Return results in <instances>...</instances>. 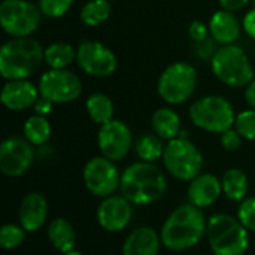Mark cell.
<instances>
[{"instance_id": "1", "label": "cell", "mask_w": 255, "mask_h": 255, "mask_svg": "<svg viewBox=\"0 0 255 255\" xmlns=\"http://www.w3.org/2000/svg\"><path fill=\"white\" fill-rule=\"evenodd\" d=\"M208 221L200 208L188 203L176 208L164 221L160 238L170 251H185L196 247L206 233Z\"/></svg>"}, {"instance_id": "2", "label": "cell", "mask_w": 255, "mask_h": 255, "mask_svg": "<svg viewBox=\"0 0 255 255\" xmlns=\"http://www.w3.org/2000/svg\"><path fill=\"white\" fill-rule=\"evenodd\" d=\"M120 191L131 205H151L167 191V178L154 163L137 161L121 173Z\"/></svg>"}, {"instance_id": "3", "label": "cell", "mask_w": 255, "mask_h": 255, "mask_svg": "<svg viewBox=\"0 0 255 255\" xmlns=\"http://www.w3.org/2000/svg\"><path fill=\"white\" fill-rule=\"evenodd\" d=\"M45 48L33 37H12L0 48V75L6 81L27 79L43 63Z\"/></svg>"}, {"instance_id": "4", "label": "cell", "mask_w": 255, "mask_h": 255, "mask_svg": "<svg viewBox=\"0 0 255 255\" xmlns=\"http://www.w3.org/2000/svg\"><path fill=\"white\" fill-rule=\"evenodd\" d=\"M211 69L220 82L232 88H247L254 81V69L248 54L235 43L217 48Z\"/></svg>"}, {"instance_id": "5", "label": "cell", "mask_w": 255, "mask_h": 255, "mask_svg": "<svg viewBox=\"0 0 255 255\" xmlns=\"http://www.w3.org/2000/svg\"><path fill=\"white\" fill-rule=\"evenodd\" d=\"M211 250L215 255H245L250 238L247 227L226 214H217L209 218L206 229Z\"/></svg>"}, {"instance_id": "6", "label": "cell", "mask_w": 255, "mask_h": 255, "mask_svg": "<svg viewBox=\"0 0 255 255\" xmlns=\"http://www.w3.org/2000/svg\"><path fill=\"white\" fill-rule=\"evenodd\" d=\"M191 123L208 133H224L235 126L233 105L223 96L209 94L197 99L188 109Z\"/></svg>"}, {"instance_id": "7", "label": "cell", "mask_w": 255, "mask_h": 255, "mask_svg": "<svg viewBox=\"0 0 255 255\" xmlns=\"http://www.w3.org/2000/svg\"><path fill=\"white\" fill-rule=\"evenodd\" d=\"M197 81L199 78L194 66L185 61H176L161 72L157 82V93L167 105H182L194 94Z\"/></svg>"}, {"instance_id": "8", "label": "cell", "mask_w": 255, "mask_h": 255, "mask_svg": "<svg viewBox=\"0 0 255 255\" xmlns=\"http://www.w3.org/2000/svg\"><path fill=\"white\" fill-rule=\"evenodd\" d=\"M161 160L166 170L179 181H193L203 169V155L199 148L181 136L167 142Z\"/></svg>"}, {"instance_id": "9", "label": "cell", "mask_w": 255, "mask_h": 255, "mask_svg": "<svg viewBox=\"0 0 255 255\" xmlns=\"http://www.w3.org/2000/svg\"><path fill=\"white\" fill-rule=\"evenodd\" d=\"M42 12L28 0H3L0 3V25L12 37H28L40 25Z\"/></svg>"}, {"instance_id": "10", "label": "cell", "mask_w": 255, "mask_h": 255, "mask_svg": "<svg viewBox=\"0 0 255 255\" xmlns=\"http://www.w3.org/2000/svg\"><path fill=\"white\" fill-rule=\"evenodd\" d=\"M37 88L40 96L54 105H64L81 97L82 81L69 69H49L40 76Z\"/></svg>"}, {"instance_id": "11", "label": "cell", "mask_w": 255, "mask_h": 255, "mask_svg": "<svg viewBox=\"0 0 255 255\" xmlns=\"http://www.w3.org/2000/svg\"><path fill=\"white\" fill-rule=\"evenodd\" d=\"M76 63L79 69L94 78H108L118 67L117 55L111 48L99 40H85L76 49Z\"/></svg>"}, {"instance_id": "12", "label": "cell", "mask_w": 255, "mask_h": 255, "mask_svg": "<svg viewBox=\"0 0 255 255\" xmlns=\"http://www.w3.org/2000/svg\"><path fill=\"white\" fill-rule=\"evenodd\" d=\"M84 184L96 197L112 196L121 184V175L115 161L106 157H93L84 167Z\"/></svg>"}, {"instance_id": "13", "label": "cell", "mask_w": 255, "mask_h": 255, "mask_svg": "<svg viewBox=\"0 0 255 255\" xmlns=\"http://www.w3.org/2000/svg\"><path fill=\"white\" fill-rule=\"evenodd\" d=\"M97 145L103 157L120 161L126 158L133 145V134L130 127L121 120H112L100 126L97 133Z\"/></svg>"}, {"instance_id": "14", "label": "cell", "mask_w": 255, "mask_h": 255, "mask_svg": "<svg viewBox=\"0 0 255 255\" xmlns=\"http://www.w3.org/2000/svg\"><path fill=\"white\" fill-rule=\"evenodd\" d=\"M34 160L33 145L24 137L12 136L0 145V170L10 178L22 176Z\"/></svg>"}, {"instance_id": "15", "label": "cell", "mask_w": 255, "mask_h": 255, "mask_svg": "<svg viewBox=\"0 0 255 255\" xmlns=\"http://www.w3.org/2000/svg\"><path fill=\"white\" fill-rule=\"evenodd\" d=\"M133 217L131 203L124 196L105 197L97 209V221L100 227L109 233L124 230Z\"/></svg>"}, {"instance_id": "16", "label": "cell", "mask_w": 255, "mask_h": 255, "mask_svg": "<svg viewBox=\"0 0 255 255\" xmlns=\"http://www.w3.org/2000/svg\"><path fill=\"white\" fill-rule=\"evenodd\" d=\"M39 97V88L28 79L6 81L0 93V99L4 108L15 112L33 108Z\"/></svg>"}, {"instance_id": "17", "label": "cell", "mask_w": 255, "mask_h": 255, "mask_svg": "<svg viewBox=\"0 0 255 255\" xmlns=\"http://www.w3.org/2000/svg\"><path fill=\"white\" fill-rule=\"evenodd\" d=\"M223 193L221 181L212 173H200L197 178L190 181L188 200L191 205L203 209L214 205Z\"/></svg>"}, {"instance_id": "18", "label": "cell", "mask_w": 255, "mask_h": 255, "mask_svg": "<svg viewBox=\"0 0 255 255\" xmlns=\"http://www.w3.org/2000/svg\"><path fill=\"white\" fill-rule=\"evenodd\" d=\"M18 218L21 227L28 232H37L48 218V202L40 193L27 194L19 205Z\"/></svg>"}, {"instance_id": "19", "label": "cell", "mask_w": 255, "mask_h": 255, "mask_svg": "<svg viewBox=\"0 0 255 255\" xmlns=\"http://www.w3.org/2000/svg\"><path fill=\"white\" fill-rule=\"evenodd\" d=\"M242 28V22L235 15V12L226 9L217 10L209 19V34L221 46L233 45L239 39Z\"/></svg>"}, {"instance_id": "20", "label": "cell", "mask_w": 255, "mask_h": 255, "mask_svg": "<svg viewBox=\"0 0 255 255\" xmlns=\"http://www.w3.org/2000/svg\"><path fill=\"white\" fill-rule=\"evenodd\" d=\"M161 238L151 227H139L128 235L123 245V255H158Z\"/></svg>"}, {"instance_id": "21", "label": "cell", "mask_w": 255, "mask_h": 255, "mask_svg": "<svg viewBox=\"0 0 255 255\" xmlns=\"http://www.w3.org/2000/svg\"><path fill=\"white\" fill-rule=\"evenodd\" d=\"M151 127L154 134L161 137L163 140H172L179 137L181 133V118L178 112L172 108H160L152 114Z\"/></svg>"}, {"instance_id": "22", "label": "cell", "mask_w": 255, "mask_h": 255, "mask_svg": "<svg viewBox=\"0 0 255 255\" xmlns=\"http://www.w3.org/2000/svg\"><path fill=\"white\" fill-rule=\"evenodd\" d=\"M48 239L57 251H60L61 254H67L75 248L76 235L67 220L57 218L48 226Z\"/></svg>"}, {"instance_id": "23", "label": "cell", "mask_w": 255, "mask_h": 255, "mask_svg": "<svg viewBox=\"0 0 255 255\" xmlns=\"http://www.w3.org/2000/svg\"><path fill=\"white\" fill-rule=\"evenodd\" d=\"M75 60L76 51L67 42H54L45 48L43 63L49 69H67Z\"/></svg>"}, {"instance_id": "24", "label": "cell", "mask_w": 255, "mask_h": 255, "mask_svg": "<svg viewBox=\"0 0 255 255\" xmlns=\"http://www.w3.org/2000/svg\"><path fill=\"white\" fill-rule=\"evenodd\" d=\"M85 108L88 112V117L99 126H103L114 120V103L109 96L103 93H94L88 96L85 102Z\"/></svg>"}, {"instance_id": "25", "label": "cell", "mask_w": 255, "mask_h": 255, "mask_svg": "<svg viewBox=\"0 0 255 255\" xmlns=\"http://www.w3.org/2000/svg\"><path fill=\"white\" fill-rule=\"evenodd\" d=\"M223 193L233 202H244L248 194V178L239 169H229L224 172L223 179Z\"/></svg>"}, {"instance_id": "26", "label": "cell", "mask_w": 255, "mask_h": 255, "mask_svg": "<svg viewBox=\"0 0 255 255\" xmlns=\"http://www.w3.org/2000/svg\"><path fill=\"white\" fill-rule=\"evenodd\" d=\"M22 131H24V137L33 146H42L51 137V124L46 117L34 114L33 117L27 118Z\"/></svg>"}, {"instance_id": "27", "label": "cell", "mask_w": 255, "mask_h": 255, "mask_svg": "<svg viewBox=\"0 0 255 255\" xmlns=\"http://www.w3.org/2000/svg\"><path fill=\"white\" fill-rule=\"evenodd\" d=\"M161 140L163 139L158 137L157 134L140 136L134 146V151H136V155L139 157V160L146 161V163H155L157 160L163 158L166 145H163Z\"/></svg>"}, {"instance_id": "28", "label": "cell", "mask_w": 255, "mask_h": 255, "mask_svg": "<svg viewBox=\"0 0 255 255\" xmlns=\"http://www.w3.org/2000/svg\"><path fill=\"white\" fill-rule=\"evenodd\" d=\"M109 0H88L81 9V21L88 27H97L111 16Z\"/></svg>"}, {"instance_id": "29", "label": "cell", "mask_w": 255, "mask_h": 255, "mask_svg": "<svg viewBox=\"0 0 255 255\" xmlns=\"http://www.w3.org/2000/svg\"><path fill=\"white\" fill-rule=\"evenodd\" d=\"M25 239V230L21 226L6 224L0 229V245L3 250H15Z\"/></svg>"}, {"instance_id": "30", "label": "cell", "mask_w": 255, "mask_h": 255, "mask_svg": "<svg viewBox=\"0 0 255 255\" xmlns=\"http://www.w3.org/2000/svg\"><path fill=\"white\" fill-rule=\"evenodd\" d=\"M235 128L247 140H255V109H245L236 114Z\"/></svg>"}, {"instance_id": "31", "label": "cell", "mask_w": 255, "mask_h": 255, "mask_svg": "<svg viewBox=\"0 0 255 255\" xmlns=\"http://www.w3.org/2000/svg\"><path fill=\"white\" fill-rule=\"evenodd\" d=\"M42 15L57 19L64 16L73 6V0H39L37 3Z\"/></svg>"}, {"instance_id": "32", "label": "cell", "mask_w": 255, "mask_h": 255, "mask_svg": "<svg viewBox=\"0 0 255 255\" xmlns=\"http://www.w3.org/2000/svg\"><path fill=\"white\" fill-rule=\"evenodd\" d=\"M238 218L248 232L255 233V197H248L241 203Z\"/></svg>"}, {"instance_id": "33", "label": "cell", "mask_w": 255, "mask_h": 255, "mask_svg": "<svg viewBox=\"0 0 255 255\" xmlns=\"http://www.w3.org/2000/svg\"><path fill=\"white\" fill-rule=\"evenodd\" d=\"M242 136L236 128H229L227 131L221 133V146L226 151H236L242 145Z\"/></svg>"}, {"instance_id": "34", "label": "cell", "mask_w": 255, "mask_h": 255, "mask_svg": "<svg viewBox=\"0 0 255 255\" xmlns=\"http://www.w3.org/2000/svg\"><path fill=\"white\" fill-rule=\"evenodd\" d=\"M188 34L194 43L203 42L205 39H208L211 36L209 34V25L203 24L202 21H193L188 27Z\"/></svg>"}, {"instance_id": "35", "label": "cell", "mask_w": 255, "mask_h": 255, "mask_svg": "<svg viewBox=\"0 0 255 255\" xmlns=\"http://www.w3.org/2000/svg\"><path fill=\"white\" fill-rule=\"evenodd\" d=\"M242 27H244L245 33L255 40V7L245 13L244 19H242Z\"/></svg>"}, {"instance_id": "36", "label": "cell", "mask_w": 255, "mask_h": 255, "mask_svg": "<svg viewBox=\"0 0 255 255\" xmlns=\"http://www.w3.org/2000/svg\"><path fill=\"white\" fill-rule=\"evenodd\" d=\"M52 102H49L48 99H45V97H39L37 99V102L34 103V106H33V109H34V114H37V115H42V117H46V115H49L51 114V111H52Z\"/></svg>"}, {"instance_id": "37", "label": "cell", "mask_w": 255, "mask_h": 255, "mask_svg": "<svg viewBox=\"0 0 255 255\" xmlns=\"http://www.w3.org/2000/svg\"><path fill=\"white\" fill-rule=\"evenodd\" d=\"M221 9L230 10V12H238L241 9H244L251 0H218Z\"/></svg>"}, {"instance_id": "38", "label": "cell", "mask_w": 255, "mask_h": 255, "mask_svg": "<svg viewBox=\"0 0 255 255\" xmlns=\"http://www.w3.org/2000/svg\"><path fill=\"white\" fill-rule=\"evenodd\" d=\"M245 102L251 109H255V81L245 88Z\"/></svg>"}, {"instance_id": "39", "label": "cell", "mask_w": 255, "mask_h": 255, "mask_svg": "<svg viewBox=\"0 0 255 255\" xmlns=\"http://www.w3.org/2000/svg\"><path fill=\"white\" fill-rule=\"evenodd\" d=\"M63 255H84V254H82V253H78V251H75V250H73V251H70V253H67V254H63Z\"/></svg>"}, {"instance_id": "40", "label": "cell", "mask_w": 255, "mask_h": 255, "mask_svg": "<svg viewBox=\"0 0 255 255\" xmlns=\"http://www.w3.org/2000/svg\"><path fill=\"white\" fill-rule=\"evenodd\" d=\"M253 1V4H254V7H255V0H251Z\"/></svg>"}, {"instance_id": "41", "label": "cell", "mask_w": 255, "mask_h": 255, "mask_svg": "<svg viewBox=\"0 0 255 255\" xmlns=\"http://www.w3.org/2000/svg\"><path fill=\"white\" fill-rule=\"evenodd\" d=\"M109 1H111V0H109Z\"/></svg>"}]
</instances>
